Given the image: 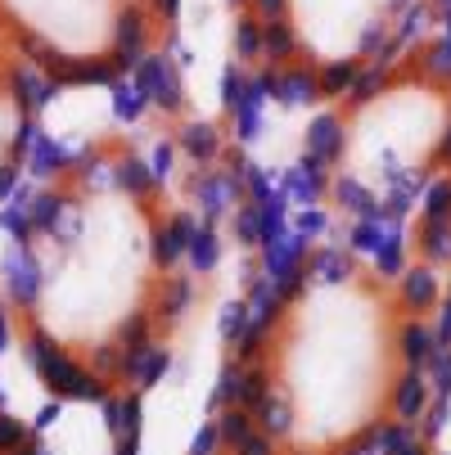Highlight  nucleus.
<instances>
[{"label": "nucleus", "mask_w": 451, "mask_h": 455, "mask_svg": "<svg viewBox=\"0 0 451 455\" xmlns=\"http://www.w3.org/2000/svg\"><path fill=\"white\" fill-rule=\"evenodd\" d=\"M415 0H239V59L267 91L339 100L383 68Z\"/></svg>", "instance_id": "3"}, {"label": "nucleus", "mask_w": 451, "mask_h": 455, "mask_svg": "<svg viewBox=\"0 0 451 455\" xmlns=\"http://www.w3.org/2000/svg\"><path fill=\"white\" fill-rule=\"evenodd\" d=\"M411 252H415V262L447 267V275H451V158L424 189V217L411 235ZM438 302H451V280H447V289L438 284Z\"/></svg>", "instance_id": "4"}, {"label": "nucleus", "mask_w": 451, "mask_h": 455, "mask_svg": "<svg viewBox=\"0 0 451 455\" xmlns=\"http://www.w3.org/2000/svg\"><path fill=\"white\" fill-rule=\"evenodd\" d=\"M28 437H32V428H28V424H19L14 415H5V411H0V455L19 451Z\"/></svg>", "instance_id": "5"}, {"label": "nucleus", "mask_w": 451, "mask_h": 455, "mask_svg": "<svg viewBox=\"0 0 451 455\" xmlns=\"http://www.w3.org/2000/svg\"><path fill=\"white\" fill-rule=\"evenodd\" d=\"M451 158V54L420 41L334 100L316 154V199L330 212L383 217Z\"/></svg>", "instance_id": "2"}, {"label": "nucleus", "mask_w": 451, "mask_h": 455, "mask_svg": "<svg viewBox=\"0 0 451 455\" xmlns=\"http://www.w3.org/2000/svg\"><path fill=\"white\" fill-rule=\"evenodd\" d=\"M438 275L302 248L239 334L195 455H366L415 402Z\"/></svg>", "instance_id": "1"}]
</instances>
